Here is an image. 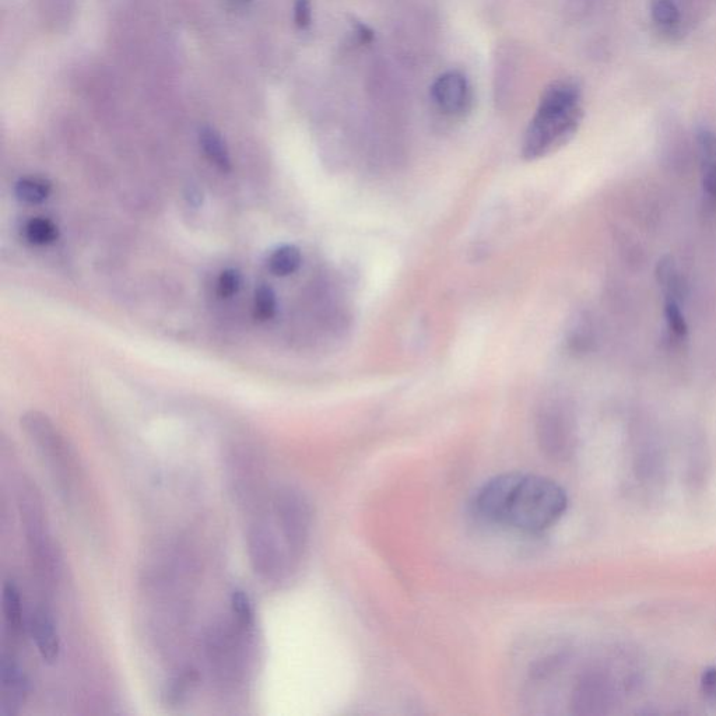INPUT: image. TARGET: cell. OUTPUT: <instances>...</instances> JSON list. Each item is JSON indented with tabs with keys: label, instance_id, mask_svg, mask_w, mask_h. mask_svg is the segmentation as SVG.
Returning a JSON list of instances; mask_svg holds the SVG:
<instances>
[{
	"label": "cell",
	"instance_id": "6da1fadb",
	"mask_svg": "<svg viewBox=\"0 0 716 716\" xmlns=\"http://www.w3.org/2000/svg\"><path fill=\"white\" fill-rule=\"evenodd\" d=\"M473 508L490 525L522 533L547 531L564 517L567 493L547 477L504 473L477 491Z\"/></svg>",
	"mask_w": 716,
	"mask_h": 716
},
{
	"label": "cell",
	"instance_id": "7a4b0ae2",
	"mask_svg": "<svg viewBox=\"0 0 716 716\" xmlns=\"http://www.w3.org/2000/svg\"><path fill=\"white\" fill-rule=\"evenodd\" d=\"M581 100V89L571 80L553 83L544 91L522 145L525 160L549 156L574 138L584 118Z\"/></svg>",
	"mask_w": 716,
	"mask_h": 716
},
{
	"label": "cell",
	"instance_id": "3957f363",
	"mask_svg": "<svg viewBox=\"0 0 716 716\" xmlns=\"http://www.w3.org/2000/svg\"><path fill=\"white\" fill-rule=\"evenodd\" d=\"M19 508L21 524H23L24 536L30 554L35 574L41 584L52 588L58 582L61 572V557L56 547L54 536L44 503L35 484L28 482L21 483L19 491Z\"/></svg>",
	"mask_w": 716,
	"mask_h": 716
},
{
	"label": "cell",
	"instance_id": "277c9868",
	"mask_svg": "<svg viewBox=\"0 0 716 716\" xmlns=\"http://www.w3.org/2000/svg\"><path fill=\"white\" fill-rule=\"evenodd\" d=\"M247 551L252 570L262 581H283L296 570L269 507L254 512L247 526Z\"/></svg>",
	"mask_w": 716,
	"mask_h": 716
},
{
	"label": "cell",
	"instance_id": "5b68a950",
	"mask_svg": "<svg viewBox=\"0 0 716 716\" xmlns=\"http://www.w3.org/2000/svg\"><path fill=\"white\" fill-rule=\"evenodd\" d=\"M21 427L45 462L62 496L70 498L77 482V465L72 449L47 414L31 410L21 417Z\"/></svg>",
	"mask_w": 716,
	"mask_h": 716
},
{
	"label": "cell",
	"instance_id": "8992f818",
	"mask_svg": "<svg viewBox=\"0 0 716 716\" xmlns=\"http://www.w3.org/2000/svg\"><path fill=\"white\" fill-rule=\"evenodd\" d=\"M270 512L291 560L298 567L310 540L312 525L310 501L294 487H279L270 498Z\"/></svg>",
	"mask_w": 716,
	"mask_h": 716
},
{
	"label": "cell",
	"instance_id": "52a82bcc",
	"mask_svg": "<svg viewBox=\"0 0 716 716\" xmlns=\"http://www.w3.org/2000/svg\"><path fill=\"white\" fill-rule=\"evenodd\" d=\"M431 94L438 108L452 117L465 114L472 105V91L468 79L461 72H448L438 77Z\"/></svg>",
	"mask_w": 716,
	"mask_h": 716
},
{
	"label": "cell",
	"instance_id": "ba28073f",
	"mask_svg": "<svg viewBox=\"0 0 716 716\" xmlns=\"http://www.w3.org/2000/svg\"><path fill=\"white\" fill-rule=\"evenodd\" d=\"M0 683V715H16L26 701L28 680L12 655L3 654Z\"/></svg>",
	"mask_w": 716,
	"mask_h": 716
},
{
	"label": "cell",
	"instance_id": "9c48e42d",
	"mask_svg": "<svg viewBox=\"0 0 716 716\" xmlns=\"http://www.w3.org/2000/svg\"><path fill=\"white\" fill-rule=\"evenodd\" d=\"M28 628L42 661L47 663L58 661L61 654V637L51 612L45 607H37L31 614Z\"/></svg>",
	"mask_w": 716,
	"mask_h": 716
},
{
	"label": "cell",
	"instance_id": "30bf717a",
	"mask_svg": "<svg viewBox=\"0 0 716 716\" xmlns=\"http://www.w3.org/2000/svg\"><path fill=\"white\" fill-rule=\"evenodd\" d=\"M696 142L703 193L716 209V132L703 126L697 131Z\"/></svg>",
	"mask_w": 716,
	"mask_h": 716
},
{
	"label": "cell",
	"instance_id": "8fae6325",
	"mask_svg": "<svg viewBox=\"0 0 716 716\" xmlns=\"http://www.w3.org/2000/svg\"><path fill=\"white\" fill-rule=\"evenodd\" d=\"M539 440L544 451L554 458H564L565 452L570 449L567 421H564L557 410L542 414L539 423Z\"/></svg>",
	"mask_w": 716,
	"mask_h": 716
},
{
	"label": "cell",
	"instance_id": "7c38bea8",
	"mask_svg": "<svg viewBox=\"0 0 716 716\" xmlns=\"http://www.w3.org/2000/svg\"><path fill=\"white\" fill-rule=\"evenodd\" d=\"M2 614L7 640L19 641L24 630L23 605H21L19 589L10 581L3 584Z\"/></svg>",
	"mask_w": 716,
	"mask_h": 716
},
{
	"label": "cell",
	"instance_id": "4fadbf2b",
	"mask_svg": "<svg viewBox=\"0 0 716 716\" xmlns=\"http://www.w3.org/2000/svg\"><path fill=\"white\" fill-rule=\"evenodd\" d=\"M199 145L206 159L214 167L219 168L223 173H230L231 167H233L230 152H228L223 136L216 129L212 126H203L199 131Z\"/></svg>",
	"mask_w": 716,
	"mask_h": 716
},
{
	"label": "cell",
	"instance_id": "5bb4252c",
	"mask_svg": "<svg viewBox=\"0 0 716 716\" xmlns=\"http://www.w3.org/2000/svg\"><path fill=\"white\" fill-rule=\"evenodd\" d=\"M303 265V254L296 245L277 247L268 256V269L272 275L287 277L294 275Z\"/></svg>",
	"mask_w": 716,
	"mask_h": 716
},
{
	"label": "cell",
	"instance_id": "9a60e30c",
	"mask_svg": "<svg viewBox=\"0 0 716 716\" xmlns=\"http://www.w3.org/2000/svg\"><path fill=\"white\" fill-rule=\"evenodd\" d=\"M656 279L661 286L663 296L683 301L686 296V283H684L683 275L677 268L676 262L669 256L659 261L656 266Z\"/></svg>",
	"mask_w": 716,
	"mask_h": 716
},
{
	"label": "cell",
	"instance_id": "2e32d148",
	"mask_svg": "<svg viewBox=\"0 0 716 716\" xmlns=\"http://www.w3.org/2000/svg\"><path fill=\"white\" fill-rule=\"evenodd\" d=\"M51 192V182L41 177H24L14 185L16 198L27 205H41L51 196Z\"/></svg>",
	"mask_w": 716,
	"mask_h": 716
},
{
	"label": "cell",
	"instance_id": "e0dca14e",
	"mask_svg": "<svg viewBox=\"0 0 716 716\" xmlns=\"http://www.w3.org/2000/svg\"><path fill=\"white\" fill-rule=\"evenodd\" d=\"M23 237L35 247H45L58 240L59 228L47 217H31L24 223Z\"/></svg>",
	"mask_w": 716,
	"mask_h": 716
},
{
	"label": "cell",
	"instance_id": "ac0fdd59",
	"mask_svg": "<svg viewBox=\"0 0 716 716\" xmlns=\"http://www.w3.org/2000/svg\"><path fill=\"white\" fill-rule=\"evenodd\" d=\"M682 303L683 301L677 300V298L665 297V307H663L666 329H668L670 338L676 340L686 339L687 333H689V325L684 317Z\"/></svg>",
	"mask_w": 716,
	"mask_h": 716
},
{
	"label": "cell",
	"instance_id": "d6986e66",
	"mask_svg": "<svg viewBox=\"0 0 716 716\" xmlns=\"http://www.w3.org/2000/svg\"><path fill=\"white\" fill-rule=\"evenodd\" d=\"M230 603L234 623L237 624L241 630L251 633L252 628L255 626V612L247 592L241 591V589H235V591L231 593Z\"/></svg>",
	"mask_w": 716,
	"mask_h": 716
},
{
	"label": "cell",
	"instance_id": "ffe728a7",
	"mask_svg": "<svg viewBox=\"0 0 716 716\" xmlns=\"http://www.w3.org/2000/svg\"><path fill=\"white\" fill-rule=\"evenodd\" d=\"M277 314L276 291L269 284H259L254 296V317L259 322H269Z\"/></svg>",
	"mask_w": 716,
	"mask_h": 716
},
{
	"label": "cell",
	"instance_id": "44dd1931",
	"mask_svg": "<svg viewBox=\"0 0 716 716\" xmlns=\"http://www.w3.org/2000/svg\"><path fill=\"white\" fill-rule=\"evenodd\" d=\"M651 16L656 26L668 31L675 30L682 21L675 0H651Z\"/></svg>",
	"mask_w": 716,
	"mask_h": 716
},
{
	"label": "cell",
	"instance_id": "7402d4cb",
	"mask_svg": "<svg viewBox=\"0 0 716 716\" xmlns=\"http://www.w3.org/2000/svg\"><path fill=\"white\" fill-rule=\"evenodd\" d=\"M242 287V275L240 270L228 268L221 270L216 282V293L221 300H230L240 293Z\"/></svg>",
	"mask_w": 716,
	"mask_h": 716
},
{
	"label": "cell",
	"instance_id": "603a6c76",
	"mask_svg": "<svg viewBox=\"0 0 716 716\" xmlns=\"http://www.w3.org/2000/svg\"><path fill=\"white\" fill-rule=\"evenodd\" d=\"M294 21H296L297 27L303 28V30L310 27L312 21L311 0H296Z\"/></svg>",
	"mask_w": 716,
	"mask_h": 716
},
{
	"label": "cell",
	"instance_id": "cb8c5ba5",
	"mask_svg": "<svg viewBox=\"0 0 716 716\" xmlns=\"http://www.w3.org/2000/svg\"><path fill=\"white\" fill-rule=\"evenodd\" d=\"M703 690L705 696L716 701V668L708 669L704 673Z\"/></svg>",
	"mask_w": 716,
	"mask_h": 716
},
{
	"label": "cell",
	"instance_id": "d4e9b609",
	"mask_svg": "<svg viewBox=\"0 0 716 716\" xmlns=\"http://www.w3.org/2000/svg\"><path fill=\"white\" fill-rule=\"evenodd\" d=\"M354 27H356L358 38H360V41L364 42V44H368V42L374 40V31H372L370 27L365 26V24L360 23V21H354Z\"/></svg>",
	"mask_w": 716,
	"mask_h": 716
},
{
	"label": "cell",
	"instance_id": "484cf974",
	"mask_svg": "<svg viewBox=\"0 0 716 716\" xmlns=\"http://www.w3.org/2000/svg\"><path fill=\"white\" fill-rule=\"evenodd\" d=\"M252 0H226L227 5L233 6V7H242L245 5H248V3H251Z\"/></svg>",
	"mask_w": 716,
	"mask_h": 716
}]
</instances>
